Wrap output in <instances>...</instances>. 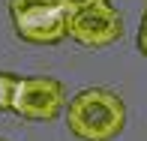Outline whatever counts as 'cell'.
<instances>
[{"label":"cell","instance_id":"obj_1","mask_svg":"<svg viewBox=\"0 0 147 141\" xmlns=\"http://www.w3.org/2000/svg\"><path fill=\"white\" fill-rule=\"evenodd\" d=\"M66 126L78 141H114L126 126V105L105 87H87L66 102Z\"/></svg>","mask_w":147,"mask_h":141},{"label":"cell","instance_id":"obj_2","mask_svg":"<svg viewBox=\"0 0 147 141\" xmlns=\"http://www.w3.org/2000/svg\"><path fill=\"white\" fill-rule=\"evenodd\" d=\"M15 33L33 45H57L66 36V12L57 0H9Z\"/></svg>","mask_w":147,"mask_h":141},{"label":"cell","instance_id":"obj_3","mask_svg":"<svg viewBox=\"0 0 147 141\" xmlns=\"http://www.w3.org/2000/svg\"><path fill=\"white\" fill-rule=\"evenodd\" d=\"M12 111L24 120H57L66 111V87L51 75H27L15 81Z\"/></svg>","mask_w":147,"mask_h":141},{"label":"cell","instance_id":"obj_4","mask_svg":"<svg viewBox=\"0 0 147 141\" xmlns=\"http://www.w3.org/2000/svg\"><path fill=\"white\" fill-rule=\"evenodd\" d=\"M66 36H72L84 48H105L123 36V18L108 0H102V3L84 6L78 12H69Z\"/></svg>","mask_w":147,"mask_h":141},{"label":"cell","instance_id":"obj_5","mask_svg":"<svg viewBox=\"0 0 147 141\" xmlns=\"http://www.w3.org/2000/svg\"><path fill=\"white\" fill-rule=\"evenodd\" d=\"M15 75H9V72H0V111L12 108V93H15Z\"/></svg>","mask_w":147,"mask_h":141},{"label":"cell","instance_id":"obj_6","mask_svg":"<svg viewBox=\"0 0 147 141\" xmlns=\"http://www.w3.org/2000/svg\"><path fill=\"white\" fill-rule=\"evenodd\" d=\"M60 6H63V12L69 15V12H78L84 9V6H93V3H102V0H57Z\"/></svg>","mask_w":147,"mask_h":141},{"label":"cell","instance_id":"obj_7","mask_svg":"<svg viewBox=\"0 0 147 141\" xmlns=\"http://www.w3.org/2000/svg\"><path fill=\"white\" fill-rule=\"evenodd\" d=\"M138 51H141V54H147V15H144L141 27H138Z\"/></svg>","mask_w":147,"mask_h":141}]
</instances>
